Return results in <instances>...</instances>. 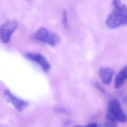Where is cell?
<instances>
[{"instance_id": "obj_7", "label": "cell", "mask_w": 127, "mask_h": 127, "mask_svg": "<svg viewBox=\"0 0 127 127\" xmlns=\"http://www.w3.org/2000/svg\"><path fill=\"white\" fill-rule=\"evenodd\" d=\"M115 70L110 67H102L99 71L102 82L104 85H109L111 82Z\"/></svg>"}, {"instance_id": "obj_11", "label": "cell", "mask_w": 127, "mask_h": 127, "mask_svg": "<svg viewBox=\"0 0 127 127\" xmlns=\"http://www.w3.org/2000/svg\"><path fill=\"white\" fill-rule=\"evenodd\" d=\"M87 126L88 127H98V125L97 123H90L89 124L87 125Z\"/></svg>"}, {"instance_id": "obj_10", "label": "cell", "mask_w": 127, "mask_h": 127, "mask_svg": "<svg viewBox=\"0 0 127 127\" xmlns=\"http://www.w3.org/2000/svg\"><path fill=\"white\" fill-rule=\"evenodd\" d=\"M54 111L56 113H63V114H67L68 113V111H67V110L64 108H55Z\"/></svg>"}, {"instance_id": "obj_2", "label": "cell", "mask_w": 127, "mask_h": 127, "mask_svg": "<svg viewBox=\"0 0 127 127\" xmlns=\"http://www.w3.org/2000/svg\"><path fill=\"white\" fill-rule=\"evenodd\" d=\"M105 123L106 127H116L118 122L125 123L127 122V116L122 110L120 102L112 99L108 103Z\"/></svg>"}, {"instance_id": "obj_8", "label": "cell", "mask_w": 127, "mask_h": 127, "mask_svg": "<svg viewBox=\"0 0 127 127\" xmlns=\"http://www.w3.org/2000/svg\"><path fill=\"white\" fill-rule=\"evenodd\" d=\"M127 80V64L125 65L119 72L116 76L115 80V88H120Z\"/></svg>"}, {"instance_id": "obj_12", "label": "cell", "mask_w": 127, "mask_h": 127, "mask_svg": "<svg viewBox=\"0 0 127 127\" xmlns=\"http://www.w3.org/2000/svg\"></svg>"}, {"instance_id": "obj_4", "label": "cell", "mask_w": 127, "mask_h": 127, "mask_svg": "<svg viewBox=\"0 0 127 127\" xmlns=\"http://www.w3.org/2000/svg\"><path fill=\"white\" fill-rule=\"evenodd\" d=\"M18 23L14 20H8L3 23L0 28V37L2 43H8L13 33L17 29Z\"/></svg>"}, {"instance_id": "obj_5", "label": "cell", "mask_w": 127, "mask_h": 127, "mask_svg": "<svg viewBox=\"0 0 127 127\" xmlns=\"http://www.w3.org/2000/svg\"><path fill=\"white\" fill-rule=\"evenodd\" d=\"M24 56L27 60L37 63L45 72H48L50 70L51 65L43 55L37 53H26L24 54Z\"/></svg>"}, {"instance_id": "obj_9", "label": "cell", "mask_w": 127, "mask_h": 127, "mask_svg": "<svg viewBox=\"0 0 127 127\" xmlns=\"http://www.w3.org/2000/svg\"><path fill=\"white\" fill-rule=\"evenodd\" d=\"M62 24L64 27L65 28H68V18H67V12L66 9H63L62 15Z\"/></svg>"}, {"instance_id": "obj_3", "label": "cell", "mask_w": 127, "mask_h": 127, "mask_svg": "<svg viewBox=\"0 0 127 127\" xmlns=\"http://www.w3.org/2000/svg\"><path fill=\"white\" fill-rule=\"evenodd\" d=\"M34 38L37 41L52 47L58 45L61 41V38L57 34L44 27L40 28L36 32Z\"/></svg>"}, {"instance_id": "obj_6", "label": "cell", "mask_w": 127, "mask_h": 127, "mask_svg": "<svg viewBox=\"0 0 127 127\" xmlns=\"http://www.w3.org/2000/svg\"><path fill=\"white\" fill-rule=\"evenodd\" d=\"M3 96L6 101L11 103L18 112L23 111L28 106L27 102L15 96L8 89L4 90Z\"/></svg>"}, {"instance_id": "obj_1", "label": "cell", "mask_w": 127, "mask_h": 127, "mask_svg": "<svg viewBox=\"0 0 127 127\" xmlns=\"http://www.w3.org/2000/svg\"><path fill=\"white\" fill-rule=\"evenodd\" d=\"M105 23L112 29L127 25V6L121 0H113L112 10L108 15Z\"/></svg>"}]
</instances>
